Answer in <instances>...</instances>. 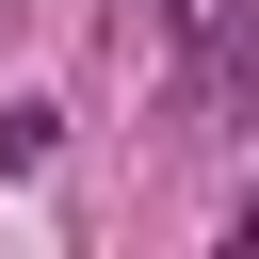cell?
I'll return each mask as SVG.
<instances>
[{"instance_id": "1", "label": "cell", "mask_w": 259, "mask_h": 259, "mask_svg": "<svg viewBox=\"0 0 259 259\" xmlns=\"http://www.w3.org/2000/svg\"><path fill=\"white\" fill-rule=\"evenodd\" d=\"M49 130H65L49 97H0V178H49Z\"/></svg>"}]
</instances>
